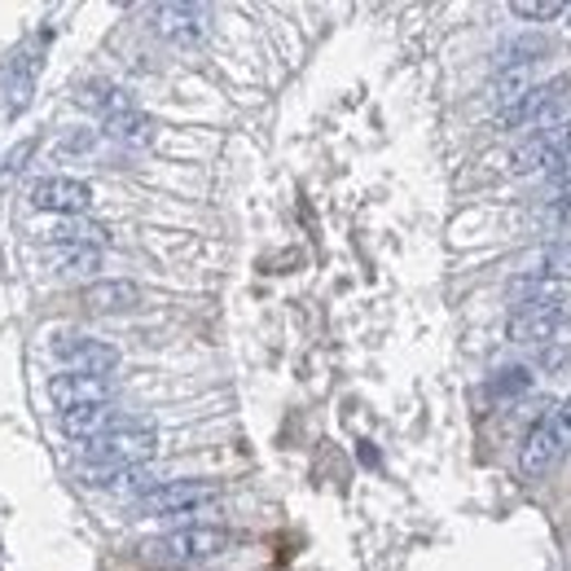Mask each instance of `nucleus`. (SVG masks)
Wrapping results in <instances>:
<instances>
[{
	"mask_svg": "<svg viewBox=\"0 0 571 571\" xmlns=\"http://www.w3.org/2000/svg\"><path fill=\"white\" fill-rule=\"evenodd\" d=\"M159 452V431L150 422H120L114 431L97 435L84 444V457L97 467H114V471H128V467H146L150 457Z\"/></svg>",
	"mask_w": 571,
	"mask_h": 571,
	"instance_id": "obj_1",
	"label": "nucleus"
},
{
	"mask_svg": "<svg viewBox=\"0 0 571 571\" xmlns=\"http://www.w3.org/2000/svg\"><path fill=\"white\" fill-rule=\"evenodd\" d=\"M567 321V299L554 295V290H541V286H527V299L514 308L506 334L514 343H545L558 334V325Z\"/></svg>",
	"mask_w": 571,
	"mask_h": 571,
	"instance_id": "obj_2",
	"label": "nucleus"
},
{
	"mask_svg": "<svg viewBox=\"0 0 571 571\" xmlns=\"http://www.w3.org/2000/svg\"><path fill=\"white\" fill-rule=\"evenodd\" d=\"M215 497H220V488L207 484V480H167V484H159L150 497H141L137 510H141V514H154V519H163V514H194L198 506H207V501H215Z\"/></svg>",
	"mask_w": 571,
	"mask_h": 571,
	"instance_id": "obj_3",
	"label": "nucleus"
},
{
	"mask_svg": "<svg viewBox=\"0 0 571 571\" xmlns=\"http://www.w3.org/2000/svg\"><path fill=\"white\" fill-rule=\"evenodd\" d=\"M49 400L71 413V409H92V405H114V383L97 374H53L49 378Z\"/></svg>",
	"mask_w": 571,
	"mask_h": 571,
	"instance_id": "obj_4",
	"label": "nucleus"
},
{
	"mask_svg": "<svg viewBox=\"0 0 571 571\" xmlns=\"http://www.w3.org/2000/svg\"><path fill=\"white\" fill-rule=\"evenodd\" d=\"M159 549L172 558V562H207V558H220L228 549V532L224 527H181V532H167L159 541Z\"/></svg>",
	"mask_w": 571,
	"mask_h": 571,
	"instance_id": "obj_5",
	"label": "nucleus"
},
{
	"mask_svg": "<svg viewBox=\"0 0 571 571\" xmlns=\"http://www.w3.org/2000/svg\"><path fill=\"white\" fill-rule=\"evenodd\" d=\"M92 202V189L75 176H40L32 185V207L36 211H53V215H79L88 211Z\"/></svg>",
	"mask_w": 571,
	"mask_h": 571,
	"instance_id": "obj_6",
	"label": "nucleus"
},
{
	"mask_svg": "<svg viewBox=\"0 0 571 571\" xmlns=\"http://www.w3.org/2000/svg\"><path fill=\"white\" fill-rule=\"evenodd\" d=\"M53 352L66 361L71 374H97V378H110V370L120 365V352L110 343H97V338H58Z\"/></svg>",
	"mask_w": 571,
	"mask_h": 571,
	"instance_id": "obj_7",
	"label": "nucleus"
},
{
	"mask_svg": "<svg viewBox=\"0 0 571 571\" xmlns=\"http://www.w3.org/2000/svg\"><path fill=\"white\" fill-rule=\"evenodd\" d=\"M571 146V120H558L545 133H527V141L514 150V172H532L541 163H554Z\"/></svg>",
	"mask_w": 571,
	"mask_h": 571,
	"instance_id": "obj_8",
	"label": "nucleus"
},
{
	"mask_svg": "<svg viewBox=\"0 0 571 571\" xmlns=\"http://www.w3.org/2000/svg\"><path fill=\"white\" fill-rule=\"evenodd\" d=\"M558 452H562V439H558V426H554V413H549V418H541V422L532 426V435L523 439V448H519V471H523V475H541L545 467H554Z\"/></svg>",
	"mask_w": 571,
	"mask_h": 571,
	"instance_id": "obj_9",
	"label": "nucleus"
},
{
	"mask_svg": "<svg viewBox=\"0 0 571 571\" xmlns=\"http://www.w3.org/2000/svg\"><path fill=\"white\" fill-rule=\"evenodd\" d=\"M154 27H159V36H167L176 45H194L207 32L202 10H194V5H159L154 10Z\"/></svg>",
	"mask_w": 571,
	"mask_h": 571,
	"instance_id": "obj_10",
	"label": "nucleus"
},
{
	"mask_svg": "<svg viewBox=\"0 0 571 571\" xmlns=\"http://www.w3.org/2000/svg\"><path fill=\"white\" fill-rule=\"evenodd\" d=\"M114 426H120V409H114V405H92V409L62 413V431L71 439H79V444H88V439H97V435H105Z\"/></svg>",
	"mask_w": 571,
	"mask_h": 571,
	"instance_id": "obj_11",
	"label": "nucleus"
},
{
	"mask_svg": "<svg viewBox=\"0 0 571 571\" xmlns=\"http://www.w3.org/2000/svg\"><path fill=\"white\" fill-rule=\"evenodd\" d=\"M137 303H141L137 282H92V286H84V308H92V312H128Z\"/></svg>",
	"mask_w": 571,
	"mask_h": 571,
	"instance_id": "obj_12",
	"label": "nucleus"
},
{
	"mask_svg": "<svg viewBox=\"0 0 571 571\" xmlns=\"http://www.w3.org/2000/svg\"><path fill=\"white\" fill-rule=\"evenodd\" d=\"M49 238H53V243H62V247H84V251H97V247H105V243H110L105 224L75 220V215H66L58 228H49Z\"/></svg>",
	"mask_w": 571,
	"mask_h": 571,
	"instance_id": "obj_13",
	"label": "nucleus"
},
{
	"mask_svg": "<svg viewBox=\"0 0 571 571\" xmlns=\"http://www.w3.org/2000/svg\"><path fill=\"white\" fill-rule=\"evenodd\" d=\"M105 133L114 137V141H128V146H146L150 141V120L141 110H120V114H110L105 120Z\"/></svg>",
	"mask_w": 571,
	"mask_h": 571,
	"instance_id": "obj_14",
	"label": "nucleus"
},
{
	"mask_svg": "<svg viewBox=\"0 0 571 571\" xmlns=\"http://www.w3.org/2000/svg\"><path fill=\"white\" fill-rule=\"evenodd\" d=\"M532 88H536V84H532V75H527V71H506V75L497 79L493 97L501 101V110H510V105H514V101H523Z\"/></svg>",
	"mask_w": 571,
	"mask_h": 571,
	"instance_id": "obj_15",
	"label": "nucleus"
},
{
	"mask_svg": "<svg viewBox=\"0 0 571 571\" xmlns=\"http://www.w3.org/2000/svg\"><path fill=\"white\" fill-rule=\"evenodd\" d=\"M545 277H571V243H554L545 251Z\"/></svg>",
	"mask_w": 571,
	"mask_h": 571,
	"instance_id": "obj_16",
	"label": "nucleus"
},
{
	"mask_svg": "<svg viewBox=\"0 0 571 571\" xmlns=\"http://www.w3.org/2000/svg\"><path fill=\"white\" fill-rule=\"evenodd\" d=\"M97 264H101V256H97V251L71 247V251H66V260H62V273H92Z\"/></svg>",
	"mask_w": 571,
	"mask_h": 571,
	"instance_id": "obj_17",
	"label": "nucleus"
},
{
	"mask_svg": "<svg viewBox=\"0 0 571 571\" xmlns=\"http://www.w3.org/2000/svg\"><path fill=\"white\" fill-rule=\"evenodd\" d=\"M510 14L514 18H554V14H562V5H558V0H554V5H527V0H514Z\"/></svg>",
	"mask_w": 571,
	"mask_h": 571,
	"instance_id": "obj_18",
	"label": "nucleus"
},
{
	"mask_svg": "<svg viewBox=\"0 0 571 571\" xmlns=\"http://www.w3.org/2000/svg\"><path fill=\"white\" fill-rule=\"evenodd\" d=\"M549 181H558V185H571V146L549 163Z\"/></svg>",
	"mask_w": 571,
	"mask_h": 571,
	"instance_id": "obj_19",
	"label": "nucleus"
},
{
	"mask_svg": "<svg viewBox=\"0 0 571 571\" xmlns=\"http://www.w3.org/2000/svg\"><path fill=\"white\" fill-rule=\"evenodd\" d=\"M527 387V370H506V378L493 383V392H523Z\"/></svg>",
	"mask_w": 571,
	"mask_h": 571,
	"instance_id": "obj_20",
	"label": "nucleus"
},
{
	"mask_svg": "<svg viewBox=\"0 0 571 571\" xmlns=\"http://www.w3.org/2000/svg\"><path fill=\"white\" fill-rule=\"evenodd\" d=\"M554 426H558V439H562V448L571 444V400L562 405V409H554Z\"/></svg>",
	"mask_w": 571,
	"mask_h": 571,
	"instance_id": "obj_21",
	"label": "nucleus"
}]
</instances>
